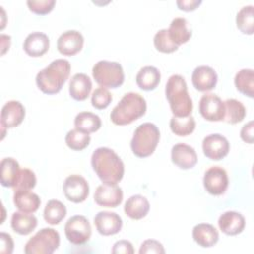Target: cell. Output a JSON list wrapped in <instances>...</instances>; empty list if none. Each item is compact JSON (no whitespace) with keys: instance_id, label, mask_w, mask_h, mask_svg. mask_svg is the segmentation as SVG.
<instances>
[{"instance_id":"cell-10","label":"cell","mask_w":254,"mask_h":254,"mask_svg":"<svg viewBox=\"0 0 254 254\" xmlns=\"http://www.w3.org/2000/svg\"><path fill=\"white\" fill-rule=\"evenodd\" d=\"M200 115L207 121H222L225 115V106L221 98L214 93H205L198 104Z\"/></svg>"},{"instance_id":"cell-7","label":"cell","mask_w":254,"mask_h":254,"mask_svg":"<svg viewBox=\"0 0 254 254\" xmlns=\"http://www.w3.org/2000/svg\"><path fill=\"white\" fill-rule=\"evenodd\" d=\"M60 246V234L54 228L46 227L39 230L25 244L26 254H52Z\"/></svg>"},{"instance_id":"cell-14","label":"cell","mask_w":254,"mask_h":254,"mask_svg":"<svg viewBox=\"0 0 254 254\" xmlns=\"http://www.w3.org/2000/svg\"><path fill=\"white\" fill-rule=\"evenodd\" d=\"M93 220L96 230L103 236L118 233L123 225L122 218L117 213L111 211H99Z\"/></svg>"},{"instance_id":"cell-45","label":"cell","mask_w":254,"mask_h":254,"mask_svg":"<svg viewBox=\"0 0 254 254\" xmlns=\"http://www.w3.org/2000/svg\"><path fill=\"white\" fill-rule=\"evenodd\" d=\"M0 39H1V55H4L6 53V51L9 50V48H10L11 37L8 35L2 34L0 36Z\"/></svg>"},{"instance_id":"cell-40","label":"cell","mask_w":254,"mask_h":254,"mask_svg":"<svg viewBox=\"0 0 254 254\" xmlns=\"http://www.w3.org/2000/svg\"><path fill=\"white\" fill-rule=\"evenodd\" d=\"M140 254H147V253H157V254H164L165 249L161 242L155 239H147L145 240L139 249Z\"/></svg>"},{"instance_id":"cell-17","label":"cell","mask_w":254,"mask_h":254,"mask_svg":"<svg viewBox=\"0 0 254 254\" xmlns=\"http://www.w3.org/2000/svg\"><path fill=\"white\" fill-rule=\"evenodd\" d=\"M171 159L177 167L184 170L191 169L197 163L195 150L191 146L184 143H179L172 147Z\"/></svg>"},{"instance_id":"cell-18","label":"cell","mask_w":254,"mask_h":254,"mask_svg":"<svg viewBox=\"0 0 254 254\" xmlns=\"http://www.w3.org/2000/svg\"><path fill=\"white\" fill-rule=\"evenodd\" d=\"M191 82L196 90L202 92L209 91L217 83V73L208 65H199L192 71Z\"/></svg>"},{"instance_id":"cell-16","label":"cell","mask_w":254,"mask_h":254,"mask_svg":"<svg viewBox=\"0 0 254 254\" xmlns=\"http://www.w3.org/2000/svg\"><path fill=\"white\" fill-rule=\"evenodd\" d=\"M25 114V107L20 101H7L1 109V126H4L7 129L17 127L24 120Z\"/></svg>"},{"instance_id":"cell-43","label":"cell","mask_w":254,"mask_h":254,"mask_svg":"<svg viewBox=\"0 0 254 254\" xmlns=\"http://www.w3.org/2000/svg\"><path fill=\"white\" fill-rule=\"evenodd\" d=\"M176 4L180 10L190 12L195 10L201 4V0H178Z\"/></svg>"},{"instance_id":"cell-31","label":"cell","mask_w":254,"mask_h":254,"mask_svg":"<svg viewBox=\"0 0 254 254\" xmlns=\"http://www.w3.org/2000/svg\"><path fill=\"white\" fill-rule=\"evenodd\" d=\"M65 215L66 207L58 199L49 200L44 208V219L51 225L59 224Z\"/></svg>"},{"instance_id":"cell-28","label":"cell","mask_w":254,"mask_h":254,"mask_svg":"<svg viewBox=\"0 0 254 254\" xmlns=\"http://www.w3.org/2000/svg\"><path fill=\"white\" fill-rule=\"evenodd\" d=\"M168 35L178 47L189 42L191 37V31L188 28V21L182 17L173 19L168 29Z\"/></svg>"},{"instance_id":"cell-19","label":"cell","mask_w":254,"mask_h":254,"mask_svg":"<svg viewBox=\"0 0 254 254\" xmlns=\"http://www.w3.org/2000/svg\"><path fill=\"white\" fill-rule=\"evenodd\" d=\"M218 226L226 235H237L241 233L245 227V218L237 211H225L218 218Z\"/></svg>"},{"instance_id":"cell-4","label":"cell","mask_w":254,"mask_h":254,"mask_svg":"<svg viewBox=\"0 0 254 254\" xmlns=\"http://www.w3.org/2000/svg\"><path fill=\"white\" fill-rule=\"evenodd\" d=\"M147 110L145 98L137 92H128L112 109L110 119L115 125H128L142 117Z\"/></svg>"},{"instance_id":"cell-26","label":"cell","mask_w":254,"mask_h":254,"mask_svg":"<svg viewBox=\"0 0 254 254\" xmlns=\"http://www.w3.org/2000/svg\"><path fill=\"white\" fill-rule=\"evenodd\" d=\"M37 224L38 220L32 213L17 211L12 214L11 227L20 235L30 234L37 227Z\"/></svg>"},{"instance_id":"cell-1","label":"cell","mask_w":254,"mask_h":254,"mask_svg":"<svg viewBox=\"0 0 254 254\" xmlns=\"http://www.w3.org/2000/svg\"><path fill=\"white\" fill-rule=\"evenodd\" d=\"M91 167L104 184L117 185L124 176V164L110 148L99 147L91 155Z\"/></svg>"},{"instance_id":"cell-21","label":"cell","mask_w":254,"mask_h":254,"mask_svg":"<svg viewBox=\"0 0 254 254\" xmlns=\"http://www.w3.org/2000/svg\"><path fill=\"white\" fill-rule=\"evenodd\" d=\"M13 201L15 206L22 212L34 213L41 205L39 195L30 190H19L14 191Z\"/></svg>"},{"instance_id":"cell-23","label":"cell","mask_w":254,"mask_h":254,"mask_svg":"<svg viewBox=\"0 0 254 254\" xmlns=\"http://www.w3.org/2000/svg\"><path fill=\"white\" fill-rule=\"evenodd\" d=\"M92 88V82L88 75L85 73L79 72L75 73L69 80V94L70 96L77 101L85 100Z\"/></svg>"},{"instance_id":"cell-42","label":"cell","mask_w":254,"mask_h":254,"mask_svg":"<svg viewBox=\"0 0 254 254\" xmlns=\"http://www.w3.org/2000/svg\"><path fill=\"white\" fill-rule=\"evenodd\" d=\"M0 241H1L0 252L11 254L14 249V242H13L11 235L6 232H1L0 233Z\"/></svg>"},{"instance_id":"cell-39","label":"cell","mask_w":254,"mask_h":254,"mask_svg":"<svg viewBox=\"0 0 254 254\" xmlns=\"http://www.w3.org/2000/svg\"><path fill=\"white\" fill-rule=\"evenodd\" d=\"M29 10L38 15H46L50 13L56 5L55 0H28Z\"/></svg>"},{"instance_id":"cell-8","label":"cell","mask_w":254,"mask_h":254,"mask_svg":"<svg viewBox=\"0 0 254 254\" xmlns=\"http://www.w3.org/2000/svg\"><path fill=\"white\" fill-rule=\"evenodd\" d=\"M64 234L67 240L74 244H84L90 239L91 226L83 215H73L67 219L64 225Z\"/></svg>"},{"instance_id":"cell-27","label":"cell","mask_w":254,"mask_h":254,"mask_svg":"<svg viewBox=\"0 0 254 254\" xmlns=\"http://www.w3.org/2000/svg\"><path fill=\"white\" fill-rule=\"evenodd\" d=\"M161 73L159 69L152 65L142 67L136 75L137 85L146 91L154 90L160 83Z\"/></svg>"},{"instance_id":"cell-24","label":"cell","mask_w":254,"mask_h":254,"mask_svg":"<svg viewBox=\"0 0 254 254\" xmlns=\"http://www.w3.org/2000/svg\"><path fill=\"white\" fill-rule=\"evenodd\" d=\"M150 210V203L148 199L141 194L131 195L124 204L125 214L135 220L145 217Z\"/></svg>"},{"instance_id":"cell-38","label":"cell","mask_w":254,"mask_h":254,"mask_svg":"<svg viewBox=\"0 0 254 254\" xmlns=\"http://www.w3.org/2000/svg\"><path fill=\"white\" fill-rule=\"evenodd\" d=\"M112 101V95L105 87H98L91 94V104L96 109L106 108Z\"/></svg>"},{"instance_id":"cell-20","label":"cell","mask_w":254,"mask_h":254,"mask_svg":"<svg viewBox=\"0 0 254 254\" xmlns=\"http://www.w3.org/2000/svg\"><path fill=\"white\" fill-rule=\"evenodd\" d=\"M50 47L49 37L42 32H33L29 34L23 44L25 53L30 57H42L45 55Z\"/></svg>"},{"instance_id":"cell-22","label":"cell","mask_w":254,"mask_h":254,"mask_svg":"<svg viewBox=\"0 0 254 254\" xmlns=\"http://www.w3.org/2000/svg\"><path fill=\"white\" fill-rule=\"evenodd\" d=\"M192 238L199 246L208 248L217 243L219 235L212 224L198 223L192 228Z\"/></svg>"},{"instance_id":"cell-9","label":"cell","mask_w":254,"mask_h":254,"mask_svg":"<svg viewBox=\"0 0 254 254\" xmlns=\"http://www.w3.org/2000/svg\"><path fill=\"white\" fill-rule=\"evenodd\" d=\"M63 190L64 196L71 202L80 203L84 201L89 194V186L87 181L80 175H70L65 178Z\"/></svg>"},{"instance_id":"cell-6","label":"cell","mask_w":254,"mask_h":254,"mask_svg":"<svg viewBox=\"0 0 254 254\" xmlns=\"http://www.w3.org/2000/svg\"><path fill=\"white\" fill-rule=\"evenodd\" d=\"M94 80L105 88H117L124 82V71L122 65L117 62L99 61L92 67Z\"/></svg>"},{"instance_id":"cell-12","label":"cell","mask_w":254,"mask_h":254,"mask_svg":"<svg viewBox=\"0 0 254 254\" xmlns=\"http://www.w3.org/2000/svg\"><path fill=\"white\" fill-rule=\"evenodd\" d=\"M229 148L228 140L217 133L207 135L202 141V151L204 156L213 161H219L227 156Z\"/></svg>"},{"instance_id":"cell-11","label":"cell","mask_w":254,"mask_h":254,"mask_svg":"<svg viewBox=\"0 0 254 254\" xmlns=\"http://www.w3.org/2000/svg\"><path fill=\"white\" fill-rule=\"evenodd\" d=\"M228 183L226 171L219 166L210 167L204 173L203 187L205 190L212 195L223 194L227 190Z\"/></svg>"},{"instance_id":"cell-44","label":"cell","mask_w":254,"mask_h":254,"mask_svg":"<svg viewBox=\"0 0 254 254\" xmlns=\"http://www.w3.org/2000/svg\"><path fill=\"white\" fill-rule=\"evenodd\" d=\"M253 128H254L253 121H249L240 130L241 139L248 144L253 143Z\"/></svg>"},{"instance_id":"cell-3","label":"cell","mask_w":254,"mask_h":254,"mask_svg":"<svg viewBox=\"0 0 254 254\" xmlns=\"http://www.w3.org/2000/svg\"><path fill=\"white\" fill-rule=\"evenodd\" d=\"M165 93L174 116L186 117L191 114L192 100L188 92L187 82L182 75L173 74L169 77Z\"/></svg>"},{"instance_id":"cell-34","label":"cell","mask_w":254,"mask_h":254,"mask_svg":"<svg viewBox=\"0 0 254 254\" xmlns=\"http://www.w3.org/2000/svg\"><path fill=\"white\" fill-rule=\"evenodd\" d=\"M170 128L177 136H188L195 129V120L191 115L186 117L174 116L170 120Z\"/></svg>"},{"instance_id":"cell-33","label":"cell","mask_w":254,"mask_h":254,"mask_svg":"<svg viewBox=\"0 0 254 254\" xmlns=\"http://www.w3.org/2000/svg\"><path fill=\"white\" fill-rule=\"evenodd\" d=\"M254 7L247 5L242 7L236 15V26L242 34L252 35L254 32Z\"/></svg>"},{"instance_id":"cell-36","label":"cell","mask_w":254,"mask_h":254,"mask_svg":"<svg viewBox=\"0 0 254 254\" xmlns=\"http://www.w3.org/2000/svg\"><path fill=\"white\" fill-rule=\"evenodd\" d=\"M154 46L157 51L165 54L174 53L179 49V47L176 44H174L170 39L167 29H161L155 34Z\"/></svg>"},{"instance_id":"cell-13","label":"cell","mask_w":254,"mask_h":254,"mask_svg":"<svg viewBox=\"0 0 254 254\" xmlns=\"http://www.w3.org/2000/svg\"><path fill=\"white\" fill-rule=\"evenodd\" d=\"M94 201L104 207H116L123 200V190L117 185L102 184L94 191Z\"/></svg>"},{"instance_id":"cell-30","label":"cell","mask_w":254,"mask_h":254,"mask_svg":"<svg viewBox=\"0 0 254 254\" xmlns=\"http://www.w3.org/2000/svg\"><path fill=\"white\" fill-rule=\"evenodd\" d=\"M236 89L242 94L252 98L254 94V71L251 68L240 69L234 77Z\"/></svg>"},{"instance_id":"cell-29","label":"cell","mask_w":254,"mask_h":254,"mask_svg":"<svg viewBox=\"0 0 254 254\" xmlns=\"http://www.w3.org/2000/svg\"><path fill=\"white\" fill-rule=\"evenodd\" d=\"M74 126L76 129L90 134L99 130L101 127V119L92 112L82 111L75 116Z\"/></svg>"},{"instance_id":"cell-37","label":"cell","mask_w":254,"mask_h":254,"mask_svg":"<svg viewBox=\"0 0 254 254\" xmlns=\"http://www.w3.org/2000/svg\"><path fill=\"white\" fill-rule=\"evenodd\" d=\"M36 183H37V179H36L35 173L30 169L24 168V169H21L18 180L13 190L14 191L19 190H32L35 188Z\"/></svg>"},{"instance_id":"cell-41","label":"cell","mask_w":254,"mask_h":254,"mask_svg":"<svg viewBox=\"0 0 254 254\" xmlns=\"http://www.w3.org/2000/svg\"><path fill=\"white\" fill-rule=\"evenodd\" d=\"M111 252L113 254H133L134 248L128 240H118L113 244Z\"/></svg>"},{"instance_id":"cell-2","label":"cell","mask_w":254,"mask_h":254,"mask_svg":"<svg viewBox=\"0 0 254 254\" xmlns=\"http://www.w3.org/2000/svg\"><path fill=\"white\" fill-rule=\"evenodd\" d=\"M69 73V62L64 59H57L37 73V86L46 94H56L61 91Z\"/></svg>"},{"instance_id":"cell-35","label":"cell","mask_w":254,"mask_h":254,"mask_svg":"<svg viewBox=\"0 0 254 254\" xmlns=\"http://www.w3.org/2000/svg\"><path fill=\"white\" fill-rule=\"evenodd\" d=\"M66 146L74 151H81L85 149L90 143V136L88 133L80 131L78 129H71L65 135Z\"/></svg>"},{"instance_id":"cell-32","label":"cell","mask_w":254,"mask_h":254,"mask_svg":"<svg viewBox=\"0 0 254 254\" xmlns=\"http://www.w3.org/2000/svg\"><path fill=\"white\" fill-rule=\"evenodd\" d=\"M223 102L225 106L224 120L227 123L236 124L244 119L246 115V109L242 102L234 98H228Z\"/></svg>"},{"instance_id":"cell-5","label":"cell","mask_w":254,"mask_h":254,"mask_svg":"<svg viewBox=\"0 0 254 254\" xmlns=\"http://www.w3.org/2000/svg\"><path fill=\"white\" fill-rule=\"evenodd\" d=\"M160 140L159 128L151 122L139 125L133 134L130 146L133 154L139 158L151 156Z\"/></svg>"},{"instance_id":"cell-25","label":"cell","mask_w":254,"mask_h":254,"mask_svg":"<svg viewBox=\"0 0 254 254\" xmlns=\"http://www.w3.org/2000/svg\"><path fill=\"white\" fill-rule=\"evenodd\" d=\"M0 183L3 187L14 188L20 174L19 163L11 157L4 158L0 164Z\"/></svg>"},{"instance_id":"cell-15","label":"cell","mask_w":254,"mask_h":254,"mask_svg":"<svg viewBox=\"0 0 254 254\" xmlns=\"http://www.w3.org/2000/svg\"><path fill=\"white\" fill-rule=\"evenodd\" d=\"M84 39L80 32L68 30L64 32L57 41L58 51L64 56H74L81 51Z\"/></svg>"}]
</instances>
